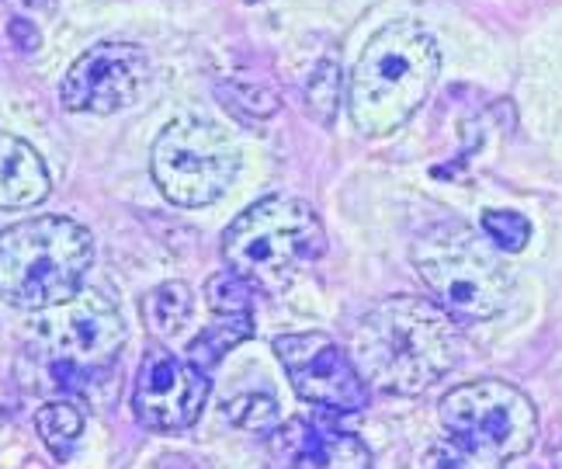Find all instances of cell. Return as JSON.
<instances>
[{"label": "cell", "mask_w": 562, "mask_h": 469, "mask_svg": "<svg viewBox=\"0 0 562 469\" xmlns=\"http://www.w3.org/2000/svg\"><path fill=\"white\" fill-rule=\"evenodd\" d=\"M348 355L369 390L417 397L456 369L462 340L435 300L389 295L361 313Z\"/></svg>", "instance_id": "cell-1"}, {"label": "cell", "mask_w": 562, "mask_h": 469, "mask_svg": "<svg viewBox=\"0 0 562 469\" xmlns=\"http://www.w3.org/2000/svg\"><path fill=\"white\" fill-rule=\"evenodd\" d=\"M441 74L438 42L417 21H393L358 56L348 109L361 136H389L414 119Z\"/></svg>", "instance_id": "cell-2"}, {"label": "cell", "mask_w": 562, "mask_h": 469, "mask_svg": "<svg viewBox=\"0 0 562 469\" xmlns=\"http://www.w3.org/2000/svg\"><path fill=\"white\" fill-rule=\"evenodd\" d=\"M94 241L67 216L21 220L0 233V300L42 313L80 292Z\"/></svg>", "instance_id": "cell-3"}, {"label": "cell", "mask_w": 562, "mask_h": 469, "mask_svg": "<svg viewBox=\"0 0 562 469\" xmlns=\"http://www.w3.org/2000/svg\"><path fill=\"white\" fill-rule=\"evenodd\" d=\"M441 424L451 449L435 469H504L538 442L535 403L501 379H475L441 400Z\"/></svg>", "instance_id": "cell-4"}, {"label": "cell", "mask_w": 562, "mask_h": 469, "mask_svg": "<svg viewBox=\"0 0 562 469\" xmlns=\"http://www.w3.org/2000/svg\"><path fill=\"white\" fill-rule=\"evenodd\" d=\"M327 233L316 209L289 196L254 202L223 233V258L229 271L261 292H281L302 268L323 258Z\"/></svg>", "instance_id": "cell-5"}, {"label": "cell", "mask_w": 562, "mask_h": 469, "mask_svg": "<svg viewBox=\"0 0 562 469\" xmlns=\"http://www.w3.org/2000/svg\"><path fill=\"white\" fill-rule=\"evenodd\" d=\"M420 282L456 324H483L504 313L510 275L490 237L462 223L430 230L414 247Z\"/></svg>", "instance_id": "cell-6"}, {"label": "cell", "mask_w": 562, "mask_h": 469, "mask_svg": "<svg viewBox=\"0 0 562 469\" xmlns=\"http://www.w3.org/2000/svg\"><path fill=\"white\" fill-rule=\"evenodd\" d=\"M149 170L170 202L199 209L226 196L240 170V150L223 125L199 115H181L157 136Z\"/></svg>", "instance_id": "cell-7"}, {"label": "cell", "mask_w": 562, "mask_h": 469, "mask_svg": "<svg viewBox=\"0 0 562 469\" xmlns=\"http://www.w3.org/2000/svg\"><path fill=\"white\" fill-rule=\"evenodd\" d=\"M32 334L63 382H83L108 372L125 345L122 313L101 292H77L67 303L42 310Z\"/></svg>", "instance_id": "cell-8"}, {"label": "cell", "mask_w": 562, "mask_h": 469, "mask_svg": "<svg viewBox=\"0 0 562 469\" xmlns=\"http://www.w3.org/2000/svg\"><path fill=\"white\" fill-rule=\"evenodd\" d=\"M274 355L306 403H316L330 414H351L369 403V387L358 376L351 355H344L330 334H281L274 340Z\"/></svg>", "instance_id": "cell-9"}, {"label": "cell", "mask_w": 562, "mask_h": 469, "mask_svg": "<svg viewBox=\"0 0 562 469\" xmlns=\"http://www.w3.org/2000/svg\"><path fill=\"white\" fill-rule=\"evenodd\" d=\"M149 83V56L133 42L91 46L63 77L59 101L67 112L112 115L136 104Z\"/></svg>", "instance_id": "cell-10"}, {"label": "cell", "mask_w": 562, "mask_h": 469, "mask_svg": "<svg viewBox=\"0 0 562 469\" xmlns=\"http://www.w3.org/2000/svg\"><path fill=\"white\" fill-rule=\"evenodd\" d=\"M209 397V379L194 361H181L164 348H149L133 390L136 417L154 432H184L199 421Z\"/></svg>", "instance_id": "cell-11"}, {"label": "cell", "mask_w": 562, "mask_h": 469, "mask_svg": "<svg viewBox=\"0 0 562 469\" xmlns=\"http://www.w3.org/2000/svg\"><path fill=\"white\" fill-rule=\"evenodd\" d=\"M278 449L292 469H372V456L334 417H302L281 428Z\"/></svg>", "instance_id": "cell-12"}, {"label": "cell", "mask_w": 562, "mask_h": 469, "mask_svg": "<svg viewBox=\"0 0 562 469\" xmlns=\"http://www.w3.org/2000/svg\"><path fill=\"white\" fill-rule=\"evenodd\" d=\"M49 196V170L25 139L0 133V209H29Z\"/></svg>", "instance_id": "cell-13"}, {"label": "cell", "mask_w": 562, "mask_h": 469, "mask_svg": "<svg viewBox=\"0 0 562 469\" xmlns=\"http://www.w3.org/2000/svg\"><path fill=\"white\" fill-rule=\"evenodd\" d=\"M35 432L56 459H70L74 445L83 432V417L74 403L56 400V403H46V407L35 414Z\"/></svg>", "instance_id": "cell-14"}, {"label": "cell", "mask_w": 562, "mask_h": 469, "mask_svg": "<svg viewBox=\"0 0 562 469\" xmlns=\"http://www.w3.org/2000/svg\"><path fill=\"white\" fill-rule=\"evenodd\" d=\"M250 331H254V320H250V316H215V324H212L199 340H191L188 358L205 372V369H212L215 361H220L229 348H236L240 340H247Z\"/></svg>", "instance_id": "cell-15"}, {"label": "cell", "mask_w": 562, "mask_h": 469, "mask_svg": "<svg viewBox=\"0 0 562 469\" xmlns=\"http://www.w3.org/2000/svg\"><path fill=\"white\" fill-rule=\"evenodd\" d=\"M191 316V292L184 282H167L146 295V324L154 327V334L170 337L181 334Z\"/></svg>", "instance_id": "cell-16"}, {"label": "cell", "mask_w": 562, "mask_h": 469, "mask_svg": "<svg viewBox=\"0 0 562 469\" xmlns=\"http://www.w3.org/2000/svg\"><path fill=\"white\" fill-rule=\"evenodd\" d=\"M340 70H337V59L327 56V59H319L310 80L302 83V98H306V112L323 122V125H330L337 109H340Z\"/></svg>", "instance_id": "cell-17"}, {"label": "cell", "mask_w": 562, "mask_h": 469, "mask_svg": "<svg viewBox=\"0 0 562 469\" xmlns=\"http://www.w3.org/2000/svg\"><path fill=\"white\" fill-rule=\"evenodd\" d=\"M220 98L229 104L236 115H244L250 122L271 119L281 109V98L268 88V83H244V80L220 83Z\"/></svg>", "instance_id": "cell-18"}, {"label": "cell", "mask_w": 562, "mask_h": 469, "mask_svg": "<svg viewBox=\"0 0 562 469\" xmlns=\"http://www.w3.org/2000/svg\"><path fill=\"white\" fill-rule=\"evenodd\" d=\"M205 295H209V306L215 310V316H250L254 286L247 279H240L236 271L212 275Z\"/></svg>", "instance_id": "cell-19"}, {"label": "cell", "mask_w": 562, "mask_h": 469, "mask_svg": "<svg viewBox=\"0 0 562 469\" xmlns=\"http://www.w3.org/2000/svg\"><path fill=\"white\" fill-rule=\"evenodd\" d=\"M483 233L490 237V244L501 250V254H517L528 247L531 237V223L521 216V212H510V209H486L483 212Z\"/></svg>", "instance_id": "cell-20"}, {"label": "cell", "mask_w": 562, "mask_h": 469, "mask_svg": "<svg viewBox=\"0 0 562 469\" xmlns=\"http://www.w3.org/2000/svg\"><path fill=\"white\" fill-rule=\"evenodd\" d=\"M226 417L236 424V428L247 432H268L278 421V403L268 393H244L233 403H226Z\"/></svg>", "instance_id": "cell-21"}, {"label": "cell", "mask_w": 562, "mask_h": 469, "mask_svg": "<svg viewBox=\"0 0 562 469\" xmlns=\"http://www.w3.org/2000/svg\"><path fill=\"white\" fill-rule=\"evenodd\" d=\"M11 35L18 38V46L21 49H38V32H32V25L29 21H11Z\"/></svg>", "instance_id": "cell-22"}, {"label": "cell", "mask_w": 562, "mask_h": 469, "mask_svg": "<svg viewBox=\"0 0 562 469\" xmlns=\"http://www.w3.org/2000/svg\"><path fill=\"white\" fill-rule=\"evenodd\" d=\"M0 4H14L18 11H29V14H49L56 8V0H0Z\"/></svg>", "instance_id": "cell-23"}, {"label": "cell", "mask_w": 562, "mask_h": 469, "mask_svg": "<svg viewBox=\"0 0 562 469\" xmlns=\"http://www.w3.org/2000/svg\"><path fill=\"white\" fill-rule=\"evenodd\" d=\"M555 462H559V469H562V442H559V449H555Z\"/></svg>", "instance_id": "cell-24"}]
</instances>
